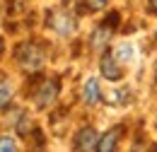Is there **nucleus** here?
I'll use <instances>...</instances> for the list:
<instances>
[{
	"label": "nucleus",
	"mask_w": 157,
	"mask_h": 152,
	"mask_svg": "<svg viewBox=\"0 0 157 152\" xmlns=\"http://www.w3.org/2000/svg\"><path fill=\"white\" fill-rule=\"evenodd\" d=\"M123 126H114L111 131H106V133L99 138V142H97V150L99 152H111V150H116V145H118V140H121V135H123Z\"/></svg>",
	"instance_id": "nucleus-6"
},
{
	"label": "nucleus",
	"mask_w": 157,
	"mask_h": 152,
	"mask_svg": "<svg viewBox=\"0 0 157 152\" xmlns=\"http://www.w3.org/2000/svg\"><path fill=\"white\" fill-rule=\"evenodd\" d=\"M7 150H17V142L12 135H0V152H7Z\"/></svg>",
	"instance_id": "nucleus-10"
},
{
	"label": "nucleus",
	"mask_w": 157,
	"mask_h": 152,
	"mask_svg": "<svg viewBox=\"0 0 157 152\" xmlns=\"http://www.w3.org/2000/svg\"><path fill=\"white\" fill-rule=\"evenodd\" d=\"M17 63H20L24 70H29V73L41 70V65H44V51H41V46L34 44V41L22 44L20 48H17Z\"/></svg>",
	"instance_id": "nucleus-1"
},
{
	"label": "nucleus",
	"mask_w": 157,
	"mask_h": 152,
	"mask_svg": "<svg viewBox=\"0 0 157 152\" xmlns=\"http://www.w3.org/2000/svg\"><path fill=\"white\" fill-rule=\"evenodd\" d=\"M46 22H48V27H51L53 32H58V34H73V32H75V19H73V15H70L65 7L53 10Z\"/></svg>",
	"instance_id": "nucleus-2"
},
{
	"label": "nucleus",
	"mask_w": 157,
	"mask_h": 152,
	"mask_svg": "<svg viewBox=\"0 0 157 152\" xmlns=\"http://www.w3.org/2000/svg\"><path fill=\"white\" fill-rule=\"evenodd\" d=\"M56 97H58V82L56 80H41L39 87L32 92V99L36 101L39 109L48 106L51 101H56Z\"/></svg>",
	"instance_id": "nucleus-3"
},
{
	"label": "nucleus",
	"mask_w": 157,
	"mask_h": 152,
	"mask_svg": "<svg viewBox=\"0 0 157 152\" xmlns=\"http://www.w3.org/2000/svg\"><path fill=\"white\" fill-rule=\"evenodd\" d=\"M85 2L90 5V10H101V7H104L109 0H85Z\"/></svg>",
	"instance_id": "nucleus-12"
},
{
	"label": "nucleus",
	"mask_w": 157,
	"mask_h": 152,
	"mask_svg": "<svg viewBox=\"0 0 157 152\" xmlns=\"http://www.w3.org/2000/svg\"><path fill=\"white\" fill-rule=\"evenodd\" d=\"M10 101H12V87H10L7 77L0 73V109H5Z\"/></svg>",
	"instance_id": "nucleus-9"
},
{
	"label": "nucleus",
	"mask_w": 157,
	"mask_h": 152,
	"mask_svg": "<svg viewBox=\"0 0 157 152\" xmlns=\"http://www.w3.org/2000/svg\"><path fill=\"white\" fill-rule=\"evenodd\" d=\"M0 53H2V39H0Z\"/></svg>",
	"instance_id": "nucleus-14"
},
{
	"label": "nucleus",
	"mask_w": 157,
	"mask_h": 152,
	"mask_svg": "<svg viewBox=\"0 0 157 152\" xmlns=\"http://www.w3.org/2000/svg\"><path fill=\"white\" fill-rule=\"evenodd\" d=\"M150 12H155V15H157V0H150Z\"/></svg>",
	"instance_id": "nucleus-13"
},
{
	"label": "nucleus",
	"mask_w": 157,
	"mask_h": 152,
	"mask_svg": "<svg viewBox=\"0 0 157 152\" xmlns=\"http://www.w3.org/2000/svg\"><path fill=\"white\" fill-rule=\"evenodd\" d=\"M82 99L87 101V104H99L101 101V92H99V85H97V80H87L85 82V87H82Z\"/></svg>",
	"instance_id": "nucleus-8"
},
{
	"label": "nucleus",
	"mask_w": 157,
	"mask_h": 152,
	"mask_svg": "<svg viewBox=\"0 0 157 152\" xmlns=\"http://www.w3.org/2000/svg\"><path fill=\"white\" fill-rule=\"evenodd\" d=\"M22 7H24V0H7V10H10L12 15L22 12Z\"/></svg>",
	"instance_id": "nucleus-11"
},
{
	"label": "nucleus",
	"mask_w": 157,
	"mask_h": 152,
	"mask_svg": "<svg viewBox=\"0 0 157 152\" xmlns=\"http://www.w3.org/2000/svg\"><path fill=\"white\" fill-rule=\"evenodd\" d=\"M111 34H114V24H109V22L104 19V22L97 27V32L92 34V41H90V44H92V48H104V46H106V41L111 39Z\"/></svg>",
	"instance_id": "nucleus-7"
},
{
	"label": "nucleus",
	"mask_w": 157,
	"mask_h": 152,
	"mask_svg": "<svg viewBox=\"0 0 157 152\" xmlns=\"http://www.w3.org/2000/svg\"><path fill=\"white\" fill-rule=\"evenodd\" d=\"M99 70H101V75L106 77V80H121L123 77V68L118 65V60L111 53H104L101 56V63H99Z\"/></svg>",
	"instance_id": "nucleus-5"
},
{
	"label": "nucleus",
	"mask_w": 157,
	"mask_h": 152,
	"mask_svg": "<svg viewBox=\"0 0 157 152\" xmlns=\"http://www.w3.org/2000/svg\"><path fill=\"white\" fill-rule=\"evenodd\" d=\"M97 142H99V135H97V131L94 128H82L78 135H75V140H73V147L75 150H97Z\"/></svg>",
	"instance_id": "nucleus-4"
}]
</instances>
